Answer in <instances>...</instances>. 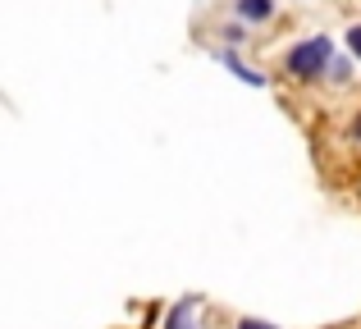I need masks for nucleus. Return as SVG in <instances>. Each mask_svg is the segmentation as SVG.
Returning <instances> with one entry per match:
<instances>
[{
  "mask_svg": "<svg viewBox=\"0 0 361 329\" xmlns=\"http://www.w3.org/2000/svg\"><path fill=\"white\" fill-rule=\"evenodd\" d=\"M215 60L220 64H229L233 73L247 82V87H265V73H256V69H247V64H238V55H233V46H224V51H215Z\"/></svg>",
  "mask_w": 361,
  "mask_h": 329,
  "instance_id": "obj_2",
  "label": "nucleus"
},
{
  "mask_svg": "<svg viewBox=\"0 0 361 329\" xmlns=\"http://www.w3.org/2000/svg\"><path fill=\"white\" fill-rule=\"evenodd\" d=\"M274 14V0H238V18L243 23H265Z\"/></svg>",
  "mask_w": 361,
  "mask_h": 329,
  "instance_id": "obj_4",
  "label": "nucleus"
},
{
  "mask_svg": "<svg viewBox=\"0 0 361 329\" xmlns=\"http://www.w3.org/2000/svg\"><path fill=\"white\" fill-rule=\"evenodd\" d=\"M329 64H334V37L329 32H316L307 42H298L288 55H283V69L302 82H316V78H329Z\"/></svg>",
  "mask_w": 361,
  "mask_h": 329,
  "instance_id": "obj_1",
  "label": "nucleus"
},
{
  "mask_svg": "<svg viewBox=\"0 0 361 329\" xmlns=\"http://www.w3.org/2000/svg\"><path fill=\"white\" fill-rule=\"evenodd\" d=\"M353 137H361V119H357V124H353Z\"/></svg>",
  "mask_w": 361,
  "mask_h": 329,
  "instance_id": "obj_9",
  "label": "nucleus"
},
{
  "mask_svg": "<svg viewBox=\"0 0 361 329\" xmlns=\"http://www.w3.org/2000/svg\"><path fill=\"white\" fill-rule=\"evenodd\" d=\"M329 78H334V82H348V78H353V64H348V60H334V64H329Z\"/></svg>",
  "mask_w": 361,
  "mask_h": 329,
  "instance_id": "obj_5",
  "label": "nucleus"
},
{
  "mask_svg": "<svg viewBox=\"0 0 361 329\" xmlns=\"http://www.w3.org/2000/svg\"><path fill=\"white\" fill-rule=\"evenodd\" d=\"M348 51H353L357 60H361V23H353V27H348Z\"/></svg>",
  "mask_w": 361,
  "mask_h": 329,
  "instance_id": "obj_6",
  "label": "nucleus"
},
{
  "mask_svg": "<svg viewBox=\"0 0 361 329\" xmlns=\"http://www.w3.org/2000/svg\"><path fill=\"white\" fill-rule=\"evenodd\" d=\"M224 42H229V46H243V42H247V37H243V27H238V23H233V27H224Z\"/></svg>",
  "mask_w": 361,
  "mask_h": 329,
  "instance_id": "obj_8",
  "label": "nucleus"
},
{
  "mask_svg": "<svg viewBox=\"0 0 361 329\" xmlns=\"http://www.w3.org/2000/svg\"><path fill=\"white\" fill-rule=\"evenodd\" d=\"M238 329H279V325H270V321H256V316H243Z\"/></svg>",
  "mask_w": 361,
  "mask_h": 329,
  "instance_id": "obj_7",
  "label": "nucleus"
},
{
  "mask_svg": "<svg viewBox=\"0 0 361 329\" xmlns=\"http://www.w3.org/2000/svg\"><path fill=\"white\" fill-rule=\"evenodd\" d=\"M165 329H197V297H188V302H178L174 311H169Z\"/></svg>",
  "mask_w": 361,
  "mask_h": 329,
  "instance_id": "obj_3",
  "label": "nucleus"
}]
</instances>
